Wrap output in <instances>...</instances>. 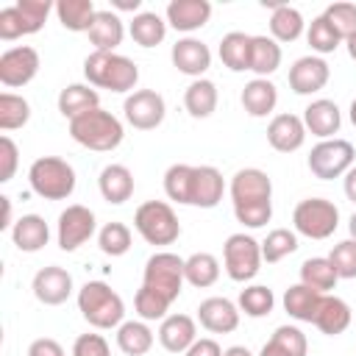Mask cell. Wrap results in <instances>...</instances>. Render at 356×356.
Instances as JSON below:
<instances>
[{"mask_svg":"<svg viewBox=\"0 0 356 356\" xmlns=\"http://www.w3.org/2000/svg\"><path fill=\"white\" fill-rule=\"evenodd\" d=\"M234 214L248 228H261L273 217V181L264 170L245 167L231 178Z\"/></svg>","mask_w":356,"mask_h":356,"instance_id":"6da1fadb","label":"cell"},{"mask_svg":"<svg viewBox=\"0 0 356 356\" xmlns=\"http://www.w3.org/2000/svg\"><path fill=\"white\" fill-rule=\"evenodd\" d=\"M70 136L78 145L89 147V150L108 153V150L120 147L125 131H122V122L111 111H106V108L97 106V108H92V111L70 120Z\"/></svg>","mask_w":356,"mask_h":356,"instance_id":"7a4b0ae2","label":"cell"},{"mask_svg":"<svg viewBox=\"0 0 356 356\" xmlns=\"http://www.w3.org/2000/svg\"><path fill=\"white\" fill-rule=\"evenodd\" d=\"M83 75L92 86H100L108 92H131L139 81V67L128 56L95 50L83 61Z\"/></svg>","mask_w":356,"mask_h":356,"instance_id":"3957f363","label":"cell"},{"mask_svg":"<svg viewBox=\"0 0 356 356\" xmlns=\"http://www.w3.org/2000/svg\"><path fill=\"white\" fill-rule=\"evenodd\" d=\"M78 309L83 320L95 328H120L125 317L122 298L106 284V281H86L78 292Z\"/></svg>","mask_w":356,"mask_h":356,"instance_id":"277c9868","label":"cell"},{"mask_svg":"<svg viewBox=\"0 0 356 356\" xmlns=\"http://www.w3.org/2000/svg\"><path fill=\"white\" fill-rule=\"evenodd\" d=\"M31 189L44 200H67L75 192V170L58 156H42L28 170Z\"/></svg>","mask_w":356,"mask_h":356,"instance_id":"5b68a950","label":"cell"},{"mask_svg":"<svg viewBox=\"0 0 356 356\" xmlns=\"http://www.w3.org/2000/svg\"><path fill=\"white\" fill-rule=\"evenodd\" d=\"M134 228L147 245H172L181 236V222L170 203L147 200L134 211Z\"/></svg>","mask_w":356,"mask_h":356,"instance_id":"8992f818","label":"cell"},{"mask_svg":"<svg viewBox=\"0 0 356 356\" xmlns=\"http://www.w3.org/2000/svg\"><path fill=\"white\" fill-rule=\"evenodd\" d=\"M53 3L50 0H17L14 6L0 11V39L11 42L28 33L42 31Z\"/></svg>","mask_w":356,"mask_h":356,"instance_id":"52a82bcc","label":"cell"},{"mask_svg":"<svg viewBox=\"0 0 356 356\" xmlns=\"http://www.w3.org/2000/svg\"><path fill=\"white\" fill-rule=\"evenodd\" d=\"M295 231L309 239H328L339 225V209L325 197H306L292 211Z\"/></svg>","mask_w":356,"mask_h":356,"instance_id":"ba28073f","label":"cell"},{"mask_svg":"<svg viewBox=\"0 0 356 356\" xmlns=\"http://www.w3.org/2000/svg\"><path fill=\"white\" fill-rule=\"evenodd\" d=\"M222 261L231 281H250L261 270V242H256L248 234H231L222 245Z\"/></svg>","mask_w":356,"mask_h":356,"instance_id":"9c48e42d","label":"cell"},{"mask_svg":"<svg viewBox=\"0 0 356 356\" xmlns=\"http://www.w3.org/2000/svg\"><path fill=\"white\" fill-rule=\"evenodd\" d=\"M184 261L186 259H181V256H175V253H167V250H161V253H153L150 259H147V264H145V275H142V284L145 286H150L153 292H159L161 298H167L170 303L181 295V286H184Z\"/></svg>","mask_w":356,"mask_h":356,"instance_id":"30bf717a","label":"cell"},{"mask_svg":"<svg viewBox=\"0 0 356 356\" xmlns=\"http://www.w3.org/2000/svg\"><path fill=\"white\" fill-rule=\"evenodd\" d=\"M353 159H356V150L348 139H323L320 145L312 147L309 153V170L314 178L320 181H331V178H339L345 175L350 167H353Z\"/></svg>","mask_w":356,"mask_h":356,"instance_id":"8fae6325","label":"cell"},{"mask_svg":"<svg viewBox=\"0 0 356 356\" xmlns=\"http://www.w3.org/2000/svg\"><path fill=\"white\" fill-rule=\"evenodd\" d=\"M95 225H97V222H95L92 209H86V206H81V203L67 206V209L58 214V248L67 250V253L78 250L86 239H92Z\"/></svg>","mask_w":356,"mask_h":356,"instance_id":"7c38bea8","label":"cell"},{"mask_svg":"<svg viewBox=\"0 0 356 356\" xmlns=\"http://www.w3.org/2000/svg\"><path fill=\"white\" fill-rule=\"evenodd\" d=\"M125 120L139 128V131H153L161 125L164 114H167V106H164V97L153 89H136L134 95L125 97Z\"/></svg>","mask_w":356,"mask_h":356,"instance_id":"4fadbf2b","label":"cell"},{"mask_svg":"<svg viewBox=\"0 0 356 356\" xmlns=\"http://www.w3.org/2000/svg\"><path fill=\"white\" fill-rule=\"evenodd\" d=\"M36 72H39V53L28 44L11 47L0 56V83L8 89L31 83L36 78Z\"/></svg>","mask_w":356,"mask_h":356,"instance_id":"5bb4252c","label":"cell"},{"mask_svg":"<svg viewBox=\"0 0 356 356\" xmlns=\"http://www.w3.org/2000/svg\"><path fill=\"white\" fill-rule=\"evenodd\" d=\"M33 295L39 303L44 306H61L70 295H72V275L64 270V267H42L36 275H33V284H31Z\"/></svg>","mask_w":356,"mask_h":356,"instance_id":"9a60e30c","label":"cell"},{"mask_svg":"<svg viewBox=\"0 0 356 356\" xmlns=\"http://www.w3.org/2000/svg\"><path fill=\"white\" fill-rule=\"evenodd\" d=\"M331 78L328 64L320 56H303L289 67V89L295 95H314Z\"/></svg>","mask_w":356,"mask_h":356,"instance_id":"2e32d148","label":"cell"},{"mask_svg":"<svg viewBox=\"0 0 356 356\" xmlns=\"http://www.w3.org/2000/svg\"><path fill=\"white\" fill-rule=\"evenodd\" d=\"M267 142L278 153H295L306 142V125L298 114H278L267 125Z\"/></svg>","mask_w":356,"mask_h":356,"instance_id":"e0dca14e","label":"cell"},{"mask_svg":"<svg viewBox=\"0 0 356 356\" xmlns=\"http://www.w3.org/2000/svg\"><path fill=\"white\" fill-rule=\"evenodd\" d=\"M170 58H172V64H175L178 72L192 75L195 81L211 67V50H209V44H203L200 39H192V36L178 39V42L172 44Z\"/></svg>","mask_w":356,"mask_h":356,"instance_id":"ac0fdd59","label":"cell"},{"mask_svg":"<svg viewBox=\"0 0 356 356\" xmlns=\"http://www.w3.org/2000/svg\"><path fill=\"white\" fill-rule=\"evenodd\" d=\"M197 320L211 334H231L239 325V309L228 298H206L197 306Z\"/></svg>","mask_w":356,"mask_h":356,"instance_id":"d6986e66","label":"cell"},{"mask_svg":"<svg viewBox=\"0 0 356 356\" xmlns=\"http://www.w3.org/2000/svg\"><path fill=\"white\" fill-rule=\"evenodd\" d=\"M225 184H222V172L217 167L200 164L192 172V192H189V206H200V209H214L222 200Z\"/></svg>","mask_w":356,"mask_h":356,"instance_id":"ffe728a7","label":"cell"},{"mask_svg":"<svg viewBox=\"0 0 356 356\" xmlns=\"http://www.w3.org/2000/svg\"><path fill=\"white\" fill-rule=\"evenodd\" d=\"M197 339V328H195V320L189 314H170L161 320V328H159V342L164 350L170 353H186Z\"/></svg>","mask_w":356,"mask_h":356,"instance_id":"44dd1931","label":"cell"},{"mask_svg":"<svg viewBox=\"0 0 356 356\" xmlns=\"http://www.w3.org/2000/svg\"><path fill=\"white\" fill-rule=\"evenodd\" d=\"M211 17V3L209 0H172L167 6V22L175 31L192 33L197 28H203Z\"/></svg>","mask_w":356,"mask_h":356,"instance_id":"7402d4cb","label":"cell"},{"mask_svg":"<svg viewBox=\"0 0 356 356\" xmlns=\"http://www.w3.org/2000/svg\"><path fill=\"white\" fill-rule=\"evenodd\" d=\"M303 125H306V131H312V134L320 136V139L334 136V134L339 131V125H342L339 106H337L334 100H325V97L312 100V103L303 108Z\"/></svg>","mask_w":356,"mask_h":356,"instance_id":"603a6c76","label":"cell"},{"mask_svg":"<svg viewBox=\"0 0 356 356\" xmlns=\"http://www.w3.org/2000/svg\"><path fill=\"white\" fill-rule=\"evenodd\" d=\"M97 186H100V195L106 203L120 206L134 195V175L125 164H108V167H103Z\"/></svg>","mask_w":356,"mask_h":356,"instance_id":"cb8c5ba5","label":"cell"},{"mask_svg":"<svg viewBox=\"0 0 356 356\" xmlns=\"http://www.w3.org/2000/svg\"><path fill=\"white\" fill-rule=\"evenodd\" d=\"M11 239L22 253H36L47 245L50 228L39 214H22L11 228Z\"/></svg>","mask_w":356,"mask_h":356,"instance_id":"d4e9b609","label":"cell"},{"mask_svg":"<svg viewBox=\"0 0 356 356\" xmlns=\"http://www.w3.org/2000/svg\"><path fill=\"white\" fill-rule=\"evenodd\" d=\"M122 36H125L122 19L114 11H97L95 14L92 28H89V42L95 44V50L114 53V47L122 44Z\"/></svg>","mask_w":356,"mask_h":356,"instance_id":"484cf974","label":"cell"},{"mask_svg":"<svg viewBox=\"0 0 356 356\" xmlns=\"http://www.w3.org/2000/svg\"><path fill=\"white\" fill-rule=\"evenodd\" d=\"M239 100H242V108L250 117H267L278 103V89L267 78H253L250 83H245Z\"/></svg>","mask_w":356,"mask_h":356,"instance_id":"4316f807","label":"cell"},{"mask_svg":"<svg viewBox=\"0 0 356 356\" xmlns=\"http://www.w3.org/2000/svg\"><path fill=\"white\" fill-rule=\"evenodd\" d=\"M320 300L323 295L306 284H292L286 292H284V309L292 320H300V323H314L317 317V309H320Z\"/></svg>","mask_w":356,"mask_h":356,"instance_id":"83f0119b","label":"cell"},{"mask_svg":"<svg viewBox=\"0 0 356 356\" xmlns=\"http://www.w3.org/2000/svg\"><path fill=\"white\" fill-rule=\"evenodd\" d=\"M314 325H317L325 337L342 334V331L350 325V306H348L342 298L323 295L320 309H317V317H314Z\"/></svg>","mask_w":356,"mask_h":356,"instance_id":"f1b7e54d","label":"cell"},{"mask_svg":"<svg viewBox=\"0 0 356 356\" xmlns=\"http://www.w3.org/2000/svg\"><path fill=\"white\" fill-rule=\"evenodd\" d=\"M309 342L306 334L295 325H278L273 331V337L264 342L259 356H306Z\"/></svg>","mask_w":356,"mask_h":356,"instance_id":"f546056e","label":"cell"},{"mask_svg":"<svg viewBox=\"0 0 356 356\" xmlns=\"http://www.w3.org/2000/svg\"><path fill=\"white\" fill-rule=\"evenodd\" d=\"M250 42L253 36L242 33V31H231L220 39V61L231 70V72H245L250 70Z\"/></svg>","mask_w":356,"mask_h":356,"instance_id":"4dcf8cb0","label":"cell"},{"mask_svg":"<svg viewBox=\"0 0 356 356\" xmlns=\"http://www.w3.org/2000/svg\"><path fill=\"white\" fill-rule=\"evenodd\" d=\"M270 6H273V17H270V33H273V39L275 42H295L303 33V28H306L300 11L292 8V6H286V3H270Z\"/></svg>","mask_w":356,"mask_h":356,"instance_id":"1f68e13d","label":"cell"},{"mask_svg":"<svg viewBox=\"0 0 356 356\" xmlns=\"http://www.w3.org/2000/svg\"><path fill=\"white\" fill-rule=\"evenodd\" d=\"M97 103H100L97 92H95L92 86H83V83H70V86H64L61 95H58V111H61L67 120H75V117H81V114L97 108Z\"/></svg>","mask_w":356,"mask_h":356,"instance_id":"d6a6232c","label":"cell"},{"mask_svg":"<svg viewBox=\"0 0 356 356\" xmlns=\"http://www.w3.org/2000/svg\"><path fill=\"white\" fill-rule=\"evenodd\" d=\"M56 14H58V22H61L67 31H72V33L86 31V33H89L97 8H95L92 0H58V3H56Z\"/></svg>","mask_w":356,"mask_h":356,"instance_id":"836d02e7","label":"cell"},{"mask_svg":"<svg viewBox=\"0 0 356 356\" xmlns=\"http://www.w3.org/2000/svg\"><path fill=\"white\" fill-rule=\"evenodd\" d=\"M184 106L186 111L195 117V120H203V117H211L214 108H217V86L206 78H197L186 86L184 92Z\"/></svg>","mask_w":356,"mask_h":356,"instance_id":"e575fe53","label":"cell"},{"mask_svg":"<svg viewBox=\"0 0 356 356\" xmlns=\"http://www.w3.org/2000/svg\"><path fill=\"white\" fill-rule=\"evenodd\" d=\"M117 345L125 356H145L153 348V331L145 320H128L117 328Z\"/></svg>","mask_w":356,"mask_h":356,"instance_id":"d590c367","label":"cell"},{"mask_svg":"<svg viewBox=\"0 0 356 356\" xmlns=\"http://www.w3.org/2000/svg\"><path fill=\"white\" fill-rule=\"evenodd\" d=\"M167 36V22L156 11H139L131 19V39L139 47H156Z\"/></svg>","mask_w":356,"mask_h":356,"instance_id":"8d00e7d4","label":"cell"},{"mask_svg":"<svg viewBox=\"0 0 356 356\" xmlns=\"http://www.w3.org/2000/svg\"><path fill=\"white\" fill-rule=\"evenodd\" d=\"M281 67V44L273 36H253L250 42V70L259 78H267Z\"/></svg>","mask_w":356,"mask_h":356,"instance_id":"74e56055","label":"cell"},{"mask_svg":"<svg viewBox=\"0 0 356 356\" xmlns=\"http://www.w3.org/2000/svg\"><path fill=\"white\" fill-rule=\"evenodd\" d=\"M337 281H339V275H337V270H334L331 259L314 256V259H306V261L300 264V284H306V286L317 289L320 295H323V292H328V289H334V286H337Z\"/></svg>","mask_w":356,"mask_h":356,"instance_id":"f35d334b","label":"cell"},{"mask_svg":"<svg viewBox=\"0 0 356 356\" xmlns=\"http://www.w3.org/2000/svg\"><path fill=\"white\" fill-rule=\"evenodd\" d=\"M184 278L197 286V289H206L211 286L217 278H220V261L211 256V253H192L186 261H184Z\"/></svg>","mask_w":356,"mask_h":356,"instance_id":"ab89813d","label":"cell"},{"mask_svg":"<svg viewBox=\"0 0 356 356\" xmlns=\"http://www.w3.org/2000/svg\"><path fill=\"white\" fill-rule=\"evenodd\" d=\"M306 42H309V47L314 50V53H334L337 47H339V42H342V36L337 33V28L320 14V17H314L312 22H309V28H306Z\"/></svg>","mask_w":356,"mask_h":356,"instance_id":"60d3db41","label":"cell"},{"mask_svg":"<svg viewBox=\"0 0 356 356\" xmlns=\"http://www.w3.org/2000/svg\"><path fill=\"white\" fill-rule=\"evenodd\" d=\"M28 120H31V103L14 92H3L0 95V128L14 131V128H22Z\"/></svg>","mask_w":356,"mask_h":356,"instance_id":"b9f144b4","label":"cell"},{"mask_svg":"<svg viewBox=\"0 0 356 356\" xmlns=\"http://www.w3.org/2000/svg\"><path fill=\"white\" fill-rule=\"evenodd\" d=\"M192 172H195V167H189V164H172V167L164 172V192H167L170 200L189 206Z\"/></svg>","mask_w":356,"mask_h":356,"instance_id":"7bdbcfd3","label":"cell"},{"mask_svg":"<svg viewBox=\"0 0 356 356\" xmlns=\"http://www.w3.org/2000/svg\"><path fill=\"white\" fill-rule=\"evenodd\" d=\"M295 250H298V236H295V231H289V228H275V231H270L267 239L261 242V259H264L267 264H275V261H281L284 256H289V253H295Z\"/></svg>","mask_w":356,"mask_h":356,"instance_id":"ee69618b","label":"cell"},{"mask_svg":"<svg viewBox=\"0 0 356 356\" xmlns=\"http://www.w3.org/2000/svg\"><path fill=\"white\" fill-rule=\"evenodd\" d=\"M275 306V298H273V289L261 286V284H253V286H245L239 292V309L248 314V317H267Z\"/></svg>","mask_w":356,"mask_h":356,"instance_id":"f6af8a7d","label":"cell"},{"mask_svg":"<svg viewBox=\"0 0 356 356\" xmlns=\"http://www.w3.org/2000/svg\"><path fill=\"white\" fill-rule=\"evenodd\" d=\"M97 245L106 256H122L131 248V228L125 222H106L97 234Z\"/></svg>","mask_w":356,"mask_h":356,"instance_id":"bcb514c9","label":"cell"},{"mask_svg":"<svg viewBox=\"0 0 356 356\" xmlns=\"http://www.w3.org/2000/svg\"><path fill=\"white\" fill-rule=\"evenodd\" d=\"M134 306H136V314H139L142 320H164V314H167V309H170V300L142 284V286L136 289Z\"/></svg>","mask_w":356,"mask_h":356,"instance_id":"7dc6e473","label":"cell"},{"mask_svg":"<svg viewBox=\"0 0 356 356\" xmlns=\"http://www.w3.org/2000/svg\"><path fill=\"white\" fill-rule=\"evenodd\" d=\"M323 17L337 28V33L342 39H348V36L356 33V3H331L323 11Z\"/></svg>","mask_w":356,"mask_h":356,"instance_id":"c3c4849f","label":"cell"},{"mask_svg":"<svg viewBox=\"0 0 356 356\" xmlns=\"http://www.w3.org/2000/svg\"><path fill=\"white\" fill-rule=\"evenodd\" d=\"M328 259L339 278H356V239L337 242Z\"/></svg>","mask_w":356,"mask_h":356,"instance_id":"681fc988","label":"cell"},{"mask_svg":"<svg viewBox=\"0 0 356 356\" xmlns=\"http://www.w3.org/2000/svg\"><path fill=\"white\" fill-rule=\"evenodd\" d=\"M72 356H111V348L100 334H81L72 345Z\"/></svg>","mask_w":356,"mask_h":356,"instance_id":"f907efd6","label":"cell"},{"mask_svg":"<svg viewBox=\"0 0 356 356\" xmlns=\"http://www.w3.org/2000/svg\"><path fill=\"white\" fill-rule=\"evenodd\" d=\"M17 145H14V139L11 136H3L0 139V161H3V167H0V181L6 184V181H11L14 178V172H17Z\"/></svg>","mask_w":356,"mask_h":356,"instance_id":"816d5d0a","label":"cell"},{"mask_svg":"<svg viewBox=\"0 0 356 356\" xmlns=\"http://www.w3.org/2000/svg\"><path fill=\"white\" fill-rule=\"evenodd\" d=\"M28 356H64V348H61L56 339L42 337V339H33V342H31Z\"/></svg>","mask_w":356,"mask_h":356,"instance_id":"f5cc1de1","label":"cell"},{"mask_svg":"<svg viewBox=\"0 0 356 356\" xmlns=\"http://www.w3.org/2000/svg\"><path fill=\"white\" fill-rule=\"evenodd\" d=\"M186 356H222V348L214 339H195V345L186 350Z\"/></svg>","mask_w":356,"mask_h":356,"instance_id":"db71d44e","label":"cell"},{"mask_svg":"<svg viewBox=\"0 0 356 356\" xmlns=\"http://www.w3.org/2000/svg\"><path fill=\"white\" fill-rule=\"evenodd\" d=\"M345 195H348L350 203H356V167H350L345 172Z\"/></svg>","mask_w":356,"mask_h":356,"instance_id":"11a10c76","label":"cell"},{"mask_svg":"<svg viewBox=\"0 0 356 356\" xmlns=\"http://www.w3.org/2000/svg\"><path fill=\"white\" fill-rule=\"evenodd\" d=\"M139 6H142V0H117V3H114L117 11H136Z\"/></svg>","mask_w":356,"mask_h":356,"instance_id":"9f6ffc18","label":"cell"},{"mask_svg":"<svg viewBox=\"0 0 356 356\" xmlns=\"http://www.w3.org/2000/svg\"><path fill=\"white\" fill-rule=\"evenodd\" d=\"M3 200V222H0V228H8L11 225V200L8 197H0Z\"/></svg>","mask_w":356,"mask_h":356,"instance_id":"6f0895ef","label":"cell"},{"mask_svg":"<svg viewBox=\"0 0 356 356\" xmlns=\"http://www.w3.org/2000/svg\"><path fill=\"white\" fill-rule=\"evenodd\" d=\"M222 356H253L245 345H234V348H228V350H222Z\"/></svg>","mask_w":356,"mask_h":356,"instance_id":"680465c9","label":"cell"},{"mask_svg":"<svg viewBox=\"0 0 356 356\" xmlns=\"http://www.w3.org/2000/svg\"><path fill=\"white\" fill-rule=\"evenodd\" d=\"M345 44H348V56L356 61V33H353V36H348V39H345Z\"/></svg>","mask_w":356,"mask_h":356,"instance_id":"91938a15","label":"cell"},{"mask_svg":"<svg viewBox=\"0 0 356 356\" xmlns=\"http://www.w3.org/2000/svg\"><path fill=\"white\" fill-rule=\"evenodd\" d=\"M348 228H350V236L356 239V211H353V217H350V222H348Z\"/></svg>","mask_w":356,"mask_h":356,"instance_id":"94428289","label":"cell"},{"mask_svg":"<svg viewBox=\"0 0 356 356\" xmlns=\"http://www.w3.org/2000/svg\"><path fill=\"white\" fill-rule=\"evenodd\" d=\"M350 122H353V125H356V100H353V103H350Z\"/></svg>","mask_w":356,"mask_h":356,"instance_id":"6125c7cd","label":"cell"}]
</instances>
